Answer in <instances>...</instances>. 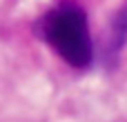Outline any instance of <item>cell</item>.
<instances>
[{"label": "cell", "mask_w": 127, "mask_h": 122, "mask_svg": "<svg viewBox=\"0 0 127 122\" xmlns=\"http://www.w3.org/2000/svg\"><path fill=\"white\" fill-rule=\"evenodd\" d=\"M45 40L58 51V56L76 67L85 69L94 60V47L89 38L87 16L74 2H63L54 7L40 22Z\"/></svg>", "instance_id": "obj_1"}]
</instances>
